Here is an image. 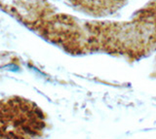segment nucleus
I'll return each instance as SVG.
<instances>
[{"mask_svg": "<svg viewBox=\"0 0 156 139\" xmlns=\"http://www.w3.org/2000/svg\"><path fill=\"white\" fill-rule=\"evenodd\" d=\"M129 0H67L73 9L93 18L115 15L123 9Z\"/></svg>", "mask_w": 156, "mask_h": 139, "instance_id": "7ed1b4c3", "label": "nucleus"}, {"mask_svg": "<svg viewBox=\"0 0 156 139\" xmlns=\"http://www.w3.org/2000/svg\"><path fill=\"white\" fill-rule=\"evenodd\" d=\"M46 127L37 105L18 95L0 97V139H38Z\"/></svg>", "mask_w": 156, "mask_h": 139, "instance_id": "f03ea898", "label": "nucleus"}, {"mask_svg": "<svg viewBox=\"0 0 156 139\" xmlns=\"http://www.w3.org/2000/svg\"><path fill=\"white\" fill-rule=\"evenodd\" d=\"M29 28L72 55L101 51L140 59L156 50V0L128 22L80 20L44 0L33 11Z\"/></svg>", "mask_w": 156, "mask_h": 139, "instance_id": "f257e3e1", "label": "nucleus"}]
</instances>
